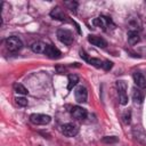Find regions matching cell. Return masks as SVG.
<instances>
[{"label": "cell", "mask_w": 146, "mask_h": 146, "mask_svg": "<svg viewBox=\"0 0 146 146\" xmlns=\"http://www.w3.org/2000/svg\"><path fill=\"white\" fill-rule=\"evenodd\" d=\"M5 43H6V48L9 51H11V52H16V51H18L23 47V43H22L21 39H18L17 36H9V38H7Z\"/></svg>", "instance_id": "obj_1"}, {"label": "cell", "mask_w": 146, "mask_h": 146, "mask_svg": "<svg viewBox=\"0 0 146 146\" xmlns=\"http://www.w3.org/2000/svg\"><path fill=\"white\" fill-rule=\"evenodd\" d=\"M57 38L62 43L66 46H70L73 42V33L67 29H59L57 31Z\"/></svg>", "instance_id": "obj_2"}, {"label": "cell", "mask_w": 146, "mask_h": 146, "mask_svg": "<svg viewBox=\"0 0 146 146\" xmlns=\"http://www.w3.org/2000/svg\"><path fill=\"white\" fill-rule=\"evenodd\" d=\"M30 121L35 125H44V124H48L51 121V117L49 115H47V114L33 113L30 116Z\"/></svg>", "instance_id": "obj_3"}, {"label": "cell", "mask_w": 146, "mask_h": 146, "mask_svg": "<svg viewBox=\"0 0 146 146\" xmlns=\"http://www.w3.org/2000/svg\"><path fill=\"white\" fill-rule=\"evenodd\" d=\"M79 132V128L72 123H66L62 125V133L66 137H74Z\"/></svg>", "instance_id": "obj_4"}, {"label": "cell", "mask_w": 146, "mask_h": 146, "mask_svg": "<svg viewBox=\"0 0 146 146\" xmlns=\"http://www.w3.org/2000/svg\"><path fill=\"white\" fill-rule=\"evenodd\" d=\"M92 24H94V25H96V26H98V27H102L104 31H105V30H106V27H108L110 25L114 26V24H113L112 19H111V18H108V17H105V16H100V17L95 18V19L92 21Z\"/></svg>", "instance_id": "obj_5"}, {"label": "cell", "mask_w": 146, "mask_h": 146, "mask_svg": "<svg viewBox=\"0 0 146 146\" xmlns=\"http://www.w3.org/2000/svg\"><path fill=\"white\" fill-rule=\"evenodd\" d=\"M74 97H75V100L78 103H86L87 99H88V91L84 87L82 86H79L75 90H74Z\"/></svg>", "instance_id": "obj_6"}, {"label": "cell", "mask_w": 146, "mask_h": 146, "mask_svg": "<svg viewBox=\"0 0 146 146\" xmlns=\"http://www.w3.org/2000/svg\"><path fill=\"white\" fill-rule=\"evenodd\" d=\"M44 55L48 56V57L51 58V59H57V58H59V57L62 56V52H60L59 49L56 48L55 46H52V44H47Z\"/></svg>", "instance_id": "obj_7"}, {"label": "cell", "mask_w": 146, "mask_h": 146, "mask_svg": "<svg viewBox=\"0 0 146 146\" xmlns=\"http://www.w3.org/2000/svg\"><path fill=\"white\" fill-rule=\"evenodd\" d=\"M71 115L76 119V120H82V119H86L87 116V110L81 107V106H73L72 110H71Z\"/></svg>", "instance_id": "obj_8"}, {"label": "cell", "mask_w": 146, "mask_h": 146, "mask_svg": "<svg viewBox=\"0 0 146 146\" xmlns=\"http://www.w3.org/2000/svg\"><path fill=\"white\" fill-rule=\"evenodd\" d=\"M88 41L96 46V47H99V48H105L107 46V42L105 39H103L102 36H98V35H89L88 36Z\"/></svg>", "instance_id": "obj_9"}, {"label": "cell", "mask_w": 146, "mask_h": 146, "mask_svg": "<svg viewBox=\"0 0 146 146\" xmlns=\"http://www.w3.org/2000/svg\"><path fill=\"white\" fill-rule=\"evenodd\" d=\"M132 78H133V82H135V84H136L138 88H140V89L146 88V79L144 78V75H143L141 73H139V72H135L133 75H132Z\"/></svg>", "instance_id": "obj_10"}, {"label": "cell", "mask_w": 146, "mask_h": 146, "mask_svg": "<svg viewBox=\"0 0 146 146\" xmlns=\"http://www.w3.org/2000/svg\"><path fill=\"white\" fill-rule=\"evenodd\" d=\"M46 48H47V44L42 41H35L31 44V49L33 52H36V54H44L46 51Z\"/></svg>", "instance_id": "obj_11"}, {"label": "cell", "mask_w": 146, "mask_h": 146, "mask_svg": "<svg viewBox=\"0 0 146 146\" xmlns=\"http://www.w3.org/2000/svg\"><path fill=\"white\" fill-rule=\"evenodd\" d=\"M50 16L55 19H58V21H65L66 19V15L64 14V11L59 7L52 8L51 11H50Z\"/></svg>", "instance_id": "obj_12"}, {"label": "cell", "mask_w": 146, "mask_h": 146, "mask_svg": "<svg viewBox=\"0 0 146 146\" xmlns=\"http://www.w3.org/2000/svg\"><path fill=\"white\" fill-rule=\"evenodd\" d=\"M139 40H140V36H139V33H138L137 31L130 30V31L128 32V42H129L131 46L138 43Z\"/></svg>", "instance_id": "obj_13"}, {"label": "cell", "mask_w": 146, "mask_h": 146, "mask_svg": "<svg viewBox=\"0 0 146 146\" xmlns=\"http://www.w3.org/2000/svg\"><path fill=\"white\" fill-rule=\"evenodd\" d=\"M79 82V76L76 74H70L68 75V84H67V90H72L73 87H75Z\"/></svg>", "instance_id": "obj_14"}, {"label": "cell", "mask_w": 146, "mask_h": 146, "mask_svg": "<svg viewBox=\"0 0 146 146\" xmlns=\"http://www.w3.org/2000/svg\"><path fill=\"white\" fill-rule=\"evenodd\" d=\"M132 99L135 100V103L141 104L143 100H144V96H143L141 91L138 90V89H133V92H132Z\"/></svg>", "instance_id": "obj_15"}, {"label": "cell", "mask_w": 146, "mask_h": 146, "mask_svg": "<svg viewBox=\"0 0 146 146\" xmlns=\"http://www.w3.org/2000/svg\"><path fill=\"white\" fill-rule=\"evenodd\" d=\"M14 90H15L17 94H21V95H27V94H29V90H27L22 83H15V84H14Z\"/></svg>", "instance_id": "obj_16"}, {"label": "cell", "mask_w": 146, "mask_h": 146, "mask_svg": "<svg viewBox=\"0 0 146 146\" xmlns=\"http://www.w3.org/2000/svg\"><path fill=\"white\" fill-rule=\"evenodd\" d=\"M119 100L121 105H127L128 104V96L125 91H119Z\"/></svg>", "instance_id": "obj_17"}, {"label": "cell", "mask_w": 146, "mask_h": 146, "mask_svg": "<svg viewBox=\"0 0 146 146\" xmlns=\"http://www.w3.org/2000/svg\"><path fill=\"white\" fill-rule=\"evenodd\" d=\"M116 88H117V91H127V83L122 80L120 81H116Z\"/></svg>", "instance_id": "obj_18"}, {"label": "cell", "mask_w": 146, "mask_h": 146, "mask_svg": "<svg viewBox=\"0 0 146 146\" xmlns=\"http://www.w3.org/2000/svg\"><path fill=\"white\" fill-rule=\"evenodd\" d=\"M89 63L91 65H94L95 67H102L103 66V62L100 59H98V58H90L89 59Z\"/></svg>", "instance_id": "obj_19"}, {"label": "cell", "mask_w": 146, "mask_h": 146, "mask_svg": "<svg viewBox=\"0 0 146 146\" xmlns=\"http://www.w3.org/2000/svg\"><path fill=\"white\" fill-rule=\"evenodd\" d=\"M15 100H16V104H17L18 106L24 107V106H26V105H27V100H26L24 97H17Z\"/></svg>", "instance_id": "obj_20"}, {"label": "cell", "mask_w": 146, "mask_h": 146, "mask_svg": "<svg viewBox=\"0 0 146 146\" xmlns=\"http://www.w3.org/2000/svg\"><path fill=\"white\" fill-rule=\"evenodd\" d=\"M122 119H123V122L125 124H129L130 123V120H131V113H130V111L124 112V114L122 115Z\"/></svg>", "instance_id": "obj_21"}, {"label": "cell", "mask_w": 146, "mask_h": 146, "mask_svg": "<svg viewBox=\"0 0 146 146\" xmlns=\"http://www.w3.org/2000/svg\"><path fill=\"white\" fill-rule=\"evenodd\" d=\"M103 141L106 143V144H114V143L117 141V138H116V137H113V136H111V137L106 136V137L103 138Z\"/></svg>", "instance_id": "obj_22"}, {"label": "cell", "mask_w": 146, "mask_h": 146, "mask_svg": "<svg viewBox=\"0 0 146 146\" xmlns=\"http://www.w3.org/2000/svg\"><path fill=\"white\" fill-rule=\"evenodd\" d=\"M112 66H113V63L112 62H110V60H105V62H103V68L105 70V71H110L111 68H112Z\"/></svg>", "instance_id": "obj_23"}, {"label": "cell", "mask_w": 146, "mask_h": 146, "mask_svg": "<svg viewBox=\"0 0 146 146\" xmlns=\"http://www.w3.org/2000/svg\"><path fill=\"white\" fill-rule=\"evenodd\" d=\"M65 5H66V6H68L70 10H72V11H74V13H75V9H76V6H78V3H76V2H73V1L68 2V1H66V2H65Z\"/></svg>", "instance_id": "obj_24"}, {"label": "cell", "mask_w": 146, "mask_h": 146, "mask_svg": "<svg viewBox=\"0 0 146 146\" xmlns=\"http://www.w3.org/2000/svg\"><path fill=\"white\" fill-rule=\"evenodd\" d=\"M80 56H81L84 60H87V62H89V59H90V58L88 57V55L86 54V51H84V50H80Z\"/></svg>", "instance_id": "obj_25"}]
</instances>
